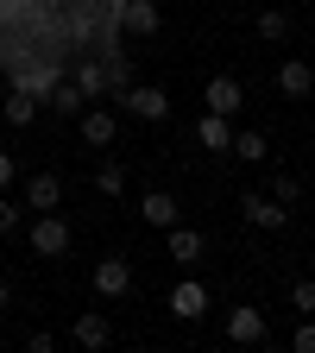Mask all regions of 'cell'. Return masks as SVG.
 <instances>
[{"mask_svg":"<svg viewBox=\"0 0 315 353\" xmlns=\"http://www.w3.org/2000/svg\"><path fill=\"white\" fill-rule=\"evenodd\" d=\"M32 252H38V259H63V252H70V221L44 208V214L32 221Z\"/></svg>","mask_w":315,"mask_h":353,"instance_id":"obj_1","label":"cell"},{"mask_svg":"<svg viewBox=\"0 0 315 353\" xmlns=\"http://www.w3.org/2000/svg\"><path fill=\"white\" fill-rule=\"evenodd\" d=\"M114 26H126V32H139V38H152V32L164 26V13L152 7V0H120V7H114Z\"/></svg>","mask_w":315,"mask_h":353,"instance_id":"obj_2","label":"cell"},{"mask_svg":"<svg viewBox=\"0 0 315 353\" xmlns=\"http://www.w3.org/2000/svg\"><path fill=\"white\" fill-rule=\"evenodd\" d=\"M265 334H272V322H265V309H227V341H246V347H258Z\"/></svg>","mask_w":315,"mask_h":353,"instance_id":"obj_3","label":"cell"},{"mask_svg":"<svg viewBox=\"0 0 315 353\" xmlns=\"http://www.w3.org/2000/svg\"><path fill=\"white\" fill-rule=\"evenodd\" d=\"M278 88H284L290 101H309V88H315V63H309V57H284V63H278Z\"/></svg>","mask_w":315,"mask_h":353,"instance_id":"obj_4","label":"cell"},{"mask_svg":"<svg viewBox=\"0 0 315 353\" xmlns=\"http://www.w3.org/2000/svg\"><path fill=\"white\" fill-rule=\"evenodd\" d=\"M76 126H82V145H114V132H120V120L108 108H95V101L76 114Z\"/></svg>","mask_w":315,"mask_h":353,"instance_id":"obj_5","label":"cell"},{"mask_svg":"<svg viewBox=\"0 0 315 353\" xmlns=\"http://www.w3.org/2000/svg\"><path fill=\"white\" fill-rule=\"evenodd\" d=\"M170 316H176V322H202V316H208V290H202L196 278H183V284L170 290Z\"/></svg>","mask_w":315,"mask_h":353,"instance_id":"obj_6","label":"cell"},{"mask_svg":"<svg viewBox=\"0 0 315 353\" xmlns=\"http://www.w3.org/2000/svg\"><path fill=\"white\" fill-rule=\"evenodd\" d=\"M240 214L252 221V228H290V208H284L278 196H246V202H240Z\"/></svg>","mask_w":315,"mask_h":353,"instance_id":"obj_7","label":"cell"},{"mask_svg":"<svg viewBox=\"0 0 315 353\" xmlns=\"http://www.w3.org/2000/svg\"><path fill=\"white\" fill-rule=\"evenodd\" d=\"M126 114H139V120H164L170 114V95L158 82H145V88H126Z\"/></svg>","mask_w":315,"mask_h":353,"instance_id":"obj_8","label":"cell"},{"mask_svg":"<svg viewBox=\"0 0 315 353\" xmlns=\"http://www.w3.org/2000/svg\"><path fill=\"white\" fill-rule=\"evenodd\" d=\"M202 101H208V114H227V120H234V114H240V101H246V95H240V76H214Z\"/></svg>","mask_w":315,"mask_h":353,"instance_id":"obj_9","label":"cell"},{"mask_svg":"<svg viewBox=\"0 0 315 353\" xmlns=\"http://www.w3.org/2000/svg\"><path fill=\"white\" fill-rule=\"evenodd\" d=\"M95 290H101V296H126V290H132V265H126V259H101V265H95Z\"/></svg>","mask_w":315,"mask_h":353,"instance_id":"obj_10","label":"cell"},{"mask_svg":"<svg viewBox=\"0 0 315 353\" xmlns=\"http://www.w3.org/2000/svg\"><path fill=\"white\" fill-rule=\"evenodd\" d=\"M26 202H32L38 214H44V208H57V202H63V176H51V170H38L32 183H26Z\"/></svg>","mask_w":315,"mask_h":353,"instance_id":"obj_11","label":"cell"},{"mask_svg":"<svg viewBox=\"0 0 315 353\" xmlns=\"http://www.w3.org/2000/svg\"><path fill=\"white\" fill-rule=\"evenodd\" d=\"M139 214L152 221V228H170V221H176V196L170 190H145L139 196Z\"/></svg>","mask_w":315,"mask_h":353,"instance_id":"obj_12","label":"cell"},{"mask_svg":"<svg viewBox=\"0 0 315 353\" xmlns=\"http://www.w3.org/2000/svg\"><path fill=\"white\" fill-rule=\"evenodd\" d=\"M164 246H170L176 265H196V259H202V234H196V228H176V221H170V240H164Z\"/></svg>","mask_w":315,"mask_h":353,"instance_id":"obj_13","label":"cell"},{"mask_svg":"<svg viewBox=\"0 0 315 353\" xmlns=\"http://www.w3.org/2000/svg\"><path fill=\"white\" fill-rule=\"evenodd\" d=\"M196 139H202L208 152H227V145H234V126H227V114H202V126H196Z\"/></svg>","mask_w":315,"mask_h":353,"instance_id":"obj_14","label":"cell"},{"mask_svg":"<svg viewBox=\"0 0 315 353\" xmlns=\"http://www.w3.org/2000/svg\"><path fill=\"white\" fill-rule=\"evenodd\" d=\"M82 347H108L114 341V328H108V316H95V309H88V316H76V328H70Z\"/></svg>","mask_w":315,"mask_h":353,"instance_id":"obj_15","label":"cell"},{"mask_svg":"<svg viewBox=\"0 0 315 353\" xmlns=\"http://www.w3.org/2000/svg\"><path fill=\"white\" fill-rule=\"evenodd\" d=\"M0 114H7V126H32V120H38V95H26V88H13V95H7V108H0Z\"/></svg>","mask_w":315,"mask_h":353,"instance_id":"obj_16","label":"cell"},{"mask_svg":"<svg viewBox=\"0 0 315 353\" xmlns=\"http://www.w3.org/2000/svg\"><path fill=\"white\" fill-rule=\"evenodd\" d=\"M258 38H265V44H284V38H290V13H284V7H265V13H258Z\"/></svg>","mask_w":315,"mask_h":353,"instance_id":"obj_17","label":"cell"},{"mask_svg":"<svg viewBox=\"0 0 315 353\" xmlns=\"http://www.w3.org/2000/svg\"><path fill=\"white\" fill-rule=\"evenodd\" d=\"M227 152H234L240 164H258V158H265V132H234V145H227Z\"/></svg>","mask_w":315,"mask_h":353,"instance_id":"obj_18","label":"cell"},{"mask_svg":"<svg viewBox=\"0 0 315 353\" xmlns=\"http://www.w3.org/2000/svg\"><path fill=\"white\" fill-rule=\"evenodd\" d=\"M76 88H82L88 101H95L101 88H108V70H101V63H82V70H76Z\"/></svg>","mask_w":315,"mask_h":353,"instance_id":"obj_19","label":"cell"},{"mask_svg":"<svg viewBox=\"0 0 315 353\" xmlns=\"http://www.w3.org/2000/svg\"><path fill=\"white\" fill-rule=\"evenodd\" d=\"M44 101H51L57 114H82V101H88V95H82V88L70 82V88H51V95H44Z\"/></svg>","mask_w":315,"mask_h":353,"instance_id":"obj_20","label":"cell"},{"mask_svg":"<svg viewBox=\"0 0 315 353\" xmlns=\"http://www.w3.org/2000/svg\"><path fill=\"white\" fill-rule=\"evenodd\" d=\"M95 190H101V196H120V190H126V170H120V164H101Z\"/></svg>","mask_w":315,"mask_h":353,"instance_id":"obj_21","label":"cell"},{"mask_svg":"<svg viewBox=\"0 0 315 353\" xmlns=\"http://www.w3.org/2000/svg\"><path fill=\"white\" fill-rule=\"evenodd\" d=\"M290 303L303 309V316H315V278H296L290 284Z\"/></svg>","mask_w":315,"mask_h":353,"instance_id":"obj_22","label":"cell"},{"mask_svg":"<svg viewBox=\"0 0 315 353\" xmlns=\"http://www.w3.org/2000/svg\"><path fill=\"white\" fill-rule=\"evenodd\" d=\"M19 221H26V214H19V202L0 196V234H19Z\"/></svg>","mask_w":315,"mask_h":353,"instance_id":"obj_23","label":"cell"},{"mask_svg":"<svg viewBox=\"0 0 315 353\" xmlns=\"http://www.w3.org/2000/svg\"><path fill=\"white\" fill-rule=\"evenodd\" d=\"M272 196H278V202H284V208H290V202H296V196H303V190H296V176H278V183H272Z\"/></svg>","mask_w":315,"mask_h":353,"instance_id":"obj_24","label":"cell"},{"mask_svg":"<svg viewBox=\"0 0 315 353\" xmlns=\"http://www.w3.org/2000/svg\"><path fill=\"white\" fill-rule=\"evenodd\" d=\"M290 347H296V353H315V322H303V328L290 334Z\"/></svg>","mask_w":315,"mask_h":353,"instance_id":"obj_25","label":"cell"},{"mask_svg":"<svg viewBox=\"0 0 315 353\" xmlns=\"http://www.w3.org/2000/svg\"><path fill=\"white\" fill-rule=\"evenodd\" d=\"M13 176H19V164H13V152H0V190H7V183H13Z\"/></svg>","mask_w":315,"mask_h":353,"instance_id":"obj_26","label":"cell"},{"mask_svg":"<svg viewBox=\"0 0 315 353\" xmlns=\"http://www.w3.org/2000/svg\"><path fill=\"white\" fill-rule=\"evenodd\" d=\"M0 309H7V284H0Z\"/></svg>","mask_w":315,"mask_h":353,"instance_id":"obj_27","label":"cell"},{"mask_svg":"<svg viewBox=\"0 0 315 353\" xmlns=\"http://www.w3.org/2000/svg\"><path fill=\"white\" fill-rule=\"evenodd\" d=\"M309 63H315V57H309Z\"/></svg>","mask_w":315,"mask_h":353,"instance_id":"obj_28","label":"cell"}]
</instances>
